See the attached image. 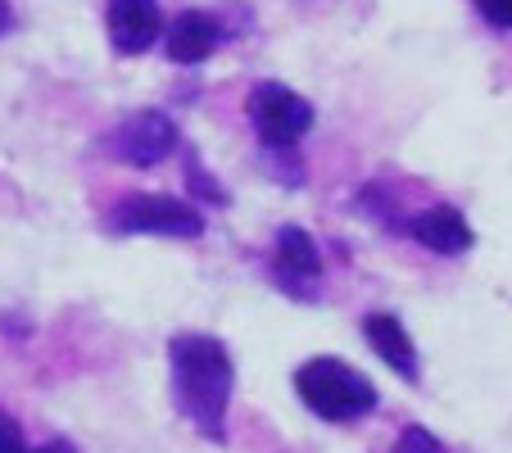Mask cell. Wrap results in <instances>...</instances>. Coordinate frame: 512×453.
I'll return each mask as SVG.
<instances>
[{
    "instance_id": "1",
    "label": "cell",
    "mask_w": 512,
    "mask_h": 453,
    "mask_svg": "<svg viewBox=\"0 0 512 453\" xmlns=\"http://www.w3.org/2000/svg\"><path fill=\"white\" fill-rule=\"evenodd\" d=\"M168 363H173V395L177 408L191 417V426L209 440H227V404H232L236 367L223 340L213 336H173L168 345Z\"/></svg>"
},
{
    "instance_id": "2",
    "label": "cell",
    "mask_w": 512,
    "mask_h": 453,
    "mask_svg": "<svg viewBox=\"0 0 512 453\" xmlns=\"http://www.w3.org/2000/svg\"><path fill=\"white\" fill-rule=\"evenodd\" d=\"M295 395L322 422H358L377 408V386L340 358H309L295 372Z\"/></svg>"
},
{
    "instance_id": "3",
    "label": "cell",
    "mask_w": 512,
    "mask_h": 453,
    "mask_svg": "<svg viewBox=\"0 0 512 453\" xmlns=\"http://www.w3.org/2000/svg\"><path fill=\"white\" fill-rule=\"evenodd\" d=\"M109 218H114V227L123 236H182V241H195L204 232L200 209H191L177 195H155V191L123 195Z\"/></svg>"
},
{
    "instance_id": "4",
    "label": "cell",
    "mask_w": 512,
    "mask_h": 453,
    "mask_svg": "<svg viewBox=\"0 0 512 453\" xmlns=\"http://www.w3.org/2000/svg\"><path fill=\"white\" fill-rule=\"evenodd\" d=\"M250 123L259 132L263 145L272 150H290L295 141H304L313 127V105L300 91L281 87V82H259L250 91Z\"/></svg>"
},
{
    "instance_id": "5",
    "label": "cell",
    "mask_w": 512,
    "mask_h": 453,
    "mask_svg": "<svg viewBox=\"0 0 512 453\" xmlns=\"http://www.w3.org/2000/svg\"><path fill=\"white\" fill-rule=\"evenodd\" d=\"M177 150V123L159 109H141V114L123 118L114 132V155L132 168H155Z\"/></svg>"
},
{
    "instance_id": "6",
    "label": "cell",
    "mask_w": 512,
    "mask_h": 453,
    "mask_svg": "<svg viewBox=\"0 0 512 453\" xmlns=\"http://www.w3.org/2000/svg\"><path fill=\"white\" fill-rule=\"evenodd\" d=\"M272 268H277V281L290 290V295L309 299L313 281H318L322 263H318V245L309 241L304 227H281L277 232V254H272Z\"/></svg>"
},
{
    "instance_id": "7",
    "label": "cell",
    "mask_w": 512,
    "mask_h": 453,
    "mask_svg": "<svg viewBox=\"0 0 512 453\" xmlns=\"http://www.w3.org/2000/svg\"><path fill=\"white\" fill-rule=\"evenodd\" d=\"M105 23L118 55H141L159 37V5L155 0H109Z\"/></svg>"
},
{
    "instance_id": "8",
    "label": "cell",
    "mask_w": 512,
    "mask_h": 453,
    "mask_svg": "<svg viewBox=\"0 0 512 453\" xmlns=\"http://www.w3.org/2000/svg\"><path fill=\"white\" fill-rule=\"evenodd\" d=\"M363 336H368L372 354H377L390 372H399L404 381H417V376H422L417 345H413V336L404 331V322H399L395 313H368V318H363Z\"/></svg>"
},
{
    "instance_id": "9",
    "label": "cell",
    "mask_w": 512,
    "mask_h": 453,
    "mask_svg": "<svg viewBox=\"0 0 512 453\" xmlns=\"http://www.w3.org/2000/svg\"><path fill=\"white\" fill-rule=\"evenodd\" d=\"M408 232H413L417 245H426V250L435 254H463L472 250V227H467V218L458 209H449V204H435V209L417 213L413 222H408Z\"/></svg>"
},
{
    "instance_id": "10",
    "label": "cell",
    "mask_w": 512,
    "mask_h": 453,
    "mask_svg": "<svg viewBox=\"0 0 512 453\" xmlns=\"http://www.w3.org/2000/svg\"><path fill=\"white\" fill-rule=\"evenodd\" d=\"M218 41H223V32H218V19L204 10H186L173 19V28H168V59L173 64H204V59L218 50Z\"/></svg>"
},
{
    "instance_id": "11",
    "label": "cell",
    "mask_w": 512,
    "mask_h": 453,
    "mask_svg": "<svg viewBox=\"0 0 512 453\" xmlns=\"http://www.w3.org/2000/svg\"><path fill=\"white\" fill-rule=\"evenodd\" d=\"M390 453H445V449L426 426H404V435H399V444Z\"/></svg>"
},
{
    "instance_id": "12",
    "label": "cell",
    "mask_w": 512,
    "mask_h": 453,
    "mask_svg": "<svg viewBox=\"0 0 512 453\" xmlns=\"http://www.w3.org/2000/svg\"><path fill=\"white\" fill-rule=\"evenodd\" d=\"M0 453H28V440H23L19 422H14L5 408H0Z\"/></svg>"
},
{
    "instance_id": "13",
    "label": "cell",
    "mask_w": 512,
    "mask_h": 453,
    "mask_svg": "<svg viewBox=\"0 0 512 453\" xmlns=\"http://www.w3.org/2000/svg\"><path fill=\"white\" fill-rule=\"evenodd\" d=\"M186 177H191V191H200V200H213V204H227V191L218 182H213V177H204L200 168H186Z\"/></svg>"
},
{
    "instance_id": "14",
    "label": "cell",
    "mask_w": 512,
    "mask_h": 453,
    "mask_svg": "<svg viewBox=\"0 0 512 453\" xmlns=\"http://www.w3.org/2000/svg\"><path fill=\"white\" fill-rule=\"evenodd\" d=\"M476 10H481L494 28H512V0H476Z\"/></svg>"
},
{
    "instance_id": "15",
    "label": "cell",
    "mask_w": 512,
    "mask_h": 453,
    "mask_svg": "<svg viewBox=\"0 0 512 453\" xmlns=\"http://www.w3.org/2000/svg\"><path fill=\"white\" fill-rule=\"evenodd\" d=\"M28 453H78V449H73L68 440H46L41 449H28Z\"/></svg>"
},
{
    "instance_id": "16",
    "label": "cell",
    "mask_w": 512,
    "mask_h": 453,
    "mask_svg": "<svg viewBox=\"0 0 512 453\" xmlns=\"http://www.w3.org/2000/svg\"><path fill=\"white\" fill-rule=\"evenodd\" d=\"M10 23H14V10H10V0H0V37L10 32Z\"/></svg>"
}]
</instances>
